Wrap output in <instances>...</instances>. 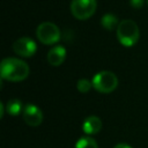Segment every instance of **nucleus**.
Listing matches in <instances>:
<instances>
[{"instance_id":"obj_10","label":"nucleus","mask_w":148,"mask_h":148,"mask_svg":"<svg viewBox=\"0 0 148 148\" xmlns=\"http://www.w3.org/2000/svg\"><path fill=\"white\" fill-rule=\"evenodd\" d=\"M23 105H22V102L17 98H13V99H9L6 104V111L7 113L12 114V116H17L20 114L21 112H23Z\"/></svg>"},{"instance_id":"obj_1","label":"nucleus","mask_w":148,"mask_h":148,"mask_svg":"<svg viewBox=\"0 0 148 148\" xmlns=\"http://www.w3.org/2000/svg\"><path fill=\"white\" fill-rule=\"evenodd\" d=\"M29 72L30 69L28 64L18 58H5L0 65L1 79L10 82H18L25 80L29 75Z\"/></svg>"},{"instance_id":"obj_7","label":"nucleus","mask_w":148,"mask_h":148,"mask_svg":"<svg viewBox=\"0 0 148 148\" xmlns=\"http://www.w3.org/2000/svg\"><path fill=\"white\" fill-rule=\"evenodd\" d=\"M23 120L29 126H38L43 121V112L35 104H27L23 109Z\"/></svg>"},{"instance_id":"obj_11","label":"nucleus","mask_w":148,"mask_h":148,"mask_svg":"<svg viewBox=\"0 0 148 148\" xmlns=\"http://www.w3.org/2000/svg\"><path fill=\"white\" fill-rule=\"evenodd\" d=\"M101 24L106 30H113L114 28L118 27L119 22H118V18H117L116 15H113L111 13H106V14L103 15V17L101 20Z\"/></svg>"},{"instance_id":"obj_16","label":"nucleus","mask_w":148,"mask_h":148,"mask_svg":"<svg viewBox=\"0 0 148 148\" xmlns=\"http://www.w3.org/2000/svg\"><path fill=\"white\" fill-rule=\"evenodd\" d=\"M147 2H148V0H147Z\"/></svg>"},{"instance_id":"obj_9","label":"nucleus","mask_w":148,"mask_h":148,"mask_svg":"<svg viewBox=\"0 0 148 148\" xmlns=\"http://www.w3.org/2000/svg\"><path fill=\"white\" fill-rule=\"evenodd\" d=\"M82 130L86 134L92 135L102 130V120L97 116H89L82 123Z\"/></svg>"},{"instance_id":"obj_13","label":"nucleus","mask_w":148,"mask_h":148,"mask_svg":"<svg viewBox=\"0 0 148 148\" xmlns=\"http://www.w3.org/2000/svg\"><path fill=\"white\" fill-rule=\"evenodd\" d=\"M91 87H92V82L89 81L88 79H80L77 81V83H76L77 90L80 92H82V94H87L91 89Z\"/></svg>"},{"instance_id":"obj_12","label":"nucleus","mask_w":148,"mask_h":148,"mask_svg":"<svg viewBox=\"0 0 148 148\" xmlns=\"http://www.w3.org/2000/svg\"><path fill=\"white\" fill-rule=\"evenodd\" d=\"M74 148H98V146H97V142L92 138L82 136L76 141Z\"/></svg>"},{"instance_id":"obj_8","label":"nucleus","mask_w":148,"mask_h":148,"mask_svg":"<svg viewBox=\"0 0 148 148\" xmlns=\"http://www.w3.org/2000/svg\"><path fill=\"white\" fill-rule=\"evenodd\" d=\"M46 59H47V62L51 66H56V67L60 66L66 59V49L64 46H61V45L53 46L47 52Z\"/></svg>"},{"instance_id":"obj_3","label":"nucleus","mask_w":148,"mask_h":148,"mask_svg":"<svg viewBox=\"0 0 148 148\" xmlns=\"http://www.w3.org/2000/svg\"><path fill=\"white\" fill-rule=\"evenodd\" d=\"M92 87L101 94H110L118 86V77L113 72L101 71L96 73L91 80Z\"/></svg>"},{"instance_id":"obj_2","label":"nucleus","mask_w":148,"mask_h":148,"mask_svg":"<svg viewBox=\"0 0 148 148\" xmlns=\"http://www.w3.org/2000/svg\"><path fill=\"white\" fill-rule=\"evenodd\" d=\"M139 37H140V30L134 21L126 18L119 22L117 27V38L121 45L126 47H131L136 44Z\"/></svg>"},{"instance_id":"obj_5","label":"nucleus","mask_w":148,"mask_h":148,"mask_svg":"<svg viewBox=\"0 0 148 148\" xmlns=\"http://www.w3.org/2000/svg\"><path fill=\"white\" fill-rule=\"evenodd\" d=\"M96 0H72L71 13L77 20H87L96 12Z\"/></svg>"},{"instance_id":"obj_14","label":"nucleus","mask_w":148,"mask_h":148,"mask_svg":"<svg viewBox=\"0 0 148 148\" xmlns=\"http://www.w3.org/2000/svg\"><path fill=\"white\" fill-rule=\"evenodd\" d=\"M130 3L133 8H141L145 3V0H130Z\"/></svg>"},{"instance_id":"obj_15","label":"nucleus","mask_w":148,"mask_h":148,"mask_svg":"<svg viewBox=\"0 0 148 148\" xmlns=\"http://www.w3.org/2000/svg\"><path fill=\"white\" fill-rule=\"evenodd\" d=\"M113 148H132V147L130 145H127V143H118Z\"/></svg>"},{"instance_id":"obj_6","label":"nucleus","mask_w":148,"mask_h":148,"mask_svg":"<svg viewBox=\"0 0 148 148\" xmlns=\"http://www.w3.org/2000/svg\"><path fill=\"white\" fill-rule=\"evenodd\" d=\"M13 50L14 52L23 58H30L35 54L37 50V45L34 39L30 37H21L16 39L13 44Z\"/></svg>"},{"instance_id":"obj_4","label":"nucleus","mask_w":148,"mask_h":148,"mask_svg":"<svg viewBox=\"0 0 148 148\" xmlns=\"http://www.w3.org/2000/svg\"><path fill=\"white\" fill-rule=\"evenodd\" d=\"M38 40L45 45H53L60 39V30L52 22H43L36 29Z\"/></svg>"}]
</instances>
